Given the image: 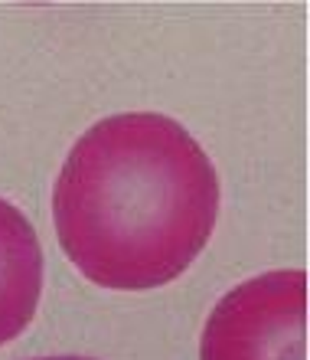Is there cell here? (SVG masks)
Here are the masks:
<instances>
[{
  "mask_svg": "<svg viewBox=\"0 0 310 360\" xmlns=\"http://www.w3.org/2000/svg\"><path fill=\"white\" fill-rule=\"evenodd\" d=\"M219 217L209 154L160 112L102 118L72 144L53 187L62 252L98 288L151 292L177 282Z\"/></svg>",
  "mask_w": 310,
  "mask_h": 360,
  "instance_id": "cell-1",
  "label": "cell"
},
{
  "mask_svg": "<svg viewBox=\"0 0 310 360\" xmlns=\"http://www.w3.org/2000/svg\"><path fill=\"white\" fill-rule=\"evenodd\" d=\"M29 360H95V357H82V354H49V357H29Z\"/></svg>",
  "mask_w": 310,
  "mask_h": 360,
  "instance_id": "cell-4",
  "label": "cell"
},
{
  "mask_svg": "<svg viewBox=\"0 0 310 360\" xmlns=\"http://www.w3.org/2000/svg\"><path fill=\"white\" fill-rule=\"evenodd\" d=\"M199 360H307V272L274 269L222 295Z\"/></svg>",
  "mask_w": 310,
  "mask_h": 360,
  "instance_id": "cell-2",
  "label": "cell"
},
{
  "mask_svg": "<svg viewBox=\"0 0 310 360\" xmlns=\"http://www.w3.org/2000/svg\"><path fill=\"white\" fill-rule=\"evenodd\" d=\"M43 295V246L33 223L0 197V347L29 328Z\"/></svg>",
  "mask_w": 310,
  "mask_h": 360,
  "instance_id": "cell-3",
  "label": "cell"
}]
</instances>
